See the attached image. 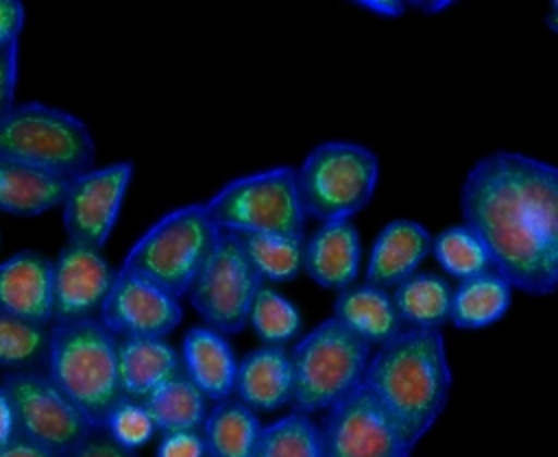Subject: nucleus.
<instances>
[{"label": "nucleus", "instance_id": "cd10ccee", "mask_svg": "<svg viewBox=\"0 0 558 457\" xmlns=\"http://www.w3.org/2000/svg\"><path fill=\"white\" fill-rule=\"evenodd\" d=\"M253 457H323L318 424L307 413L290 411L262 427Z\"/></svg>", "mask_w": 558, "mask_h": 457}, {"label": "nucleus", "instance_id": "412c9836", "mask_svg": "<svg viewBox=\"0 0 558 457\" xmlns=\"http://www.w3.org/2000/svg\"><path fill=\"white\" fill-rule=\"evenodd\" d=\"M331 318L360 337L366 346H381L403 331L390 292L366 281L360 285L353 283L338 292Z\"/></svg>", "mask_w": 558, "mask_h": 457}, {"label": "nucleus", "instance_id": "6e6552de", "mask_svg": "<svg viewBox=\"0 0 558 457\" xmlns=\"http://www.w3.org/2000/svg\"><path fill=\"white\" fill-rule=\"evenodd\" d=\"M203 209L216 231L222 233H277L305 237L294 168L272 165L240 174L218 187Z\"/></svg>", "mask_w": 558, "mask_h": 457}, {"label": "nucleus", "instance_id": "6ab92c4d", "mask_svg": "<svg viewBox=\"0 0 558 457\" xmlns=\"http://www.w3.org/2000/svg\"><path fill=\"white\" fill-rule=\"evenodd\" d=\"M233 398L248 409L277 411L292 403V366L286 346H259L248 350L235 370Z\"/></svg>", "mask_w": 558, "mask_h": 457}, {"label": "nucleus", "instance_id": "a211bd4d", "mask_svg": "<svg viewBox=\"0 0 558 457\" xmlns=\"http://www.w3.org/2000/svg\"><path fill=\"white\" fill-rule=\"evenodd\" d=\"M181 372L211 400H225L233 396V381L238 370V357L227 335L209 326H192L181 342Z\"/></svg>", "mask_w": 558, "mask_h": 457}, {"label": "nucleus", "instance_id": "f257e3e1", "mask_svg": "<svg viewBox=\"0 0 558 457\" xmlns=\"http://www.w3.org/2000/svg\"><path fill=\"white\" fill-rule=\"evenodd\" d=\"M460 213L512 289L549 296L558 287V170L517 150L477 159L460 187Z\"/></svg>", "mask_w": 558, "mask_h": 457}, {"label": "nucleus", "instance_id": "ddd939ff", "mask_svg": "<svg viewBox=\"0 0 558 457\" xmlns=\"http://www.w3.org/2000/svg\"><path fill=\"white\" fill-rule=\"evenodd\" d=\"M181 320L183 307L179 298L120 268L98 311V322L118 339L166 337Z\"/></svg>", "mask_w": 558, "mask_h": 457}, {"label": "nucleus", "instance_id": "f704fd0d", "mask_svg": "<svg viewBox=\"0 0 558 457\" xmlns=\"http://www.w3.org/2000/svg\"><path fill=\"white\" fill-rule=\"evenodd\" d=\"M63 457H135V453L116 444L102 429H94Z\"/></svg>", "mask_w": 558, "mask_h": 457}, {"label": "nucleus", "instance_id": "473e14b6", "mask_svg": "<svg viewBox=\"0 0 558 457\" xmlns=\"http://www.w3.org/2000/svg\"><path fill=\"white\" fill-rule=\"evenodd\" d=\"M20 81V41L0 48V118L15 104Z\"/></svg>", "mask_w": 558, "mask_h": 457}, {"label": "nucleus", "instance_id": "e433bc0d", "mask_svg": "<svg viewBox=\"0 0 558 457\" xmlns=\"http://www.w3.org/2000/svg\"><path fill=\"white\" fill-rule=\"evenodd\" d=\"M0 457H59V455H54L48 448L17 435L9 444L0 446Z\"/></svg>", "mask_w": 558, "mask_h": 457}, {"label": "nucleus", "instance_id": "2f4dec72", "mask_svg": "<svg viewBox=\"0 0 558 457\" xmlns=\"http://www.w3.org/2000/svg\"><path fill=\"white\" fill-rule=\"evenodd\" d=\"M116 444H120L126 450H137L146 446L155 435V424L146 411V407L140 400L120 398L107 413L102 427H100Z\"/></svg>", "mask_w": 558, "mask_h": 457}, {"label": "nucleus", "instance_id": "f03ea898", "mask_svg": "<svg viewBox=\"0 0 558 457\" xmlns=\"http://www.w3.org/2000/svg\"><path fill=\"white\" fill-rule=\"evenodd\" d=\"M362 385L416 446L442 416L453 385L442 333L399 331L371 353Z\"/></svg>", "mask_w": 558, "mask_h": 457}, {"label": "nucleus", "instance_id": "7c9ffc66", "mask_svg": "<svg viewBox=\"0 0 558 457\" xmlns=\"http://www.w3.org/2000/svg\"><path fill=\"white\" fill-rule=\"evenodd\" d=\"M246 324L253 326L264 346H286L301 335L303 318L290 298L262 283L251 302Z\"/></svg>", "mask_w": 558, "mask_h": 457}, {"label": "nucleus", "instance_id": "c756f323", "mask_svg": "<svg viewBox=\"0 0 558 457\" xmlns=\"http://www.w3.org/2000/svg\"><path fill=\"white\" fill-rule=\"evenodd\" d=\"M50 326L0 311V368L9 372L41 370L46 366Z\"/></svg>", "mask_w": 558, "mask_h": 457}, {"label": "nucleus", "instance_id": "39448f33", "mask_svg": "<svg viewBox=\"0 0 558 457\" xmlns=\"http://www.w3.org/2000/svg\"><path fill=\"white\" fill-rule=\"evenodd\" d=\"M216 235L203 202L174 207L131 244L120 270L146 279L181 300L209 257Z\"/></svg>", "mask_w": 558, "mask_h": 457}, {"label": "nucleus", "instance_id": "b1692460", "mask_svg": "<svg viewBox=\"0 0 558 457\" xmlns=\"http://www.w3.org/2000/svg\"><path fill=\"white\" fill-rule=\"evenodd\" d=\"M512 305V287L495 270L460 281L451 292L449 322L462 331L499 322Z\"/></svg>", "mask_w": 558, "mask_h": 457}, {"label": "nucleus", "instance_id": "20e7f679", "mask_svg": "<svg viewBox=\"0 0 558 457\" xmlns=\"http://www.w3.org/2000/svg\"><path fill=\"white\" fill-rule=\"evenodd\" d=\"M0 159L72 178L96 165L89 126L54 104L15 102L0 118Z\"/></svg>", "mask_w": 558, "mask_h": 457}, {"label": "nucleus", "instance_id": "9d476101", "mask_svg": "<svg viewBox=\"0 0 558 457\" xmlns=\"http://www.w3.org/2000/svg\"><path fill=\"white\" fill-rule=\"evenodd\" d=\"M17 422V435L63 457L94 427L41 370L7 372L0 381Z\"/></svg>", "mask_w": 558, "mask_h": 457}, {"label": "nucleus", "instance_id": "4468645a", "mask_svg": "<svg viewBox=\"0 0 558 457\" xmlns=\"http://www.w3.org/2000/svg\"><path fill=\"white\" fill-rule=\"evenodd\" d=\"M113 276L100 248L68 242L52 259V322L98 318Z\"/></svg>", "mask_w": 558, "mask_h": 457}, {"label": "nucleus", "instance_id": "393cba45", "mask_svg": "<svg viewBox=\"0 0 558 457\" xmlns=\"http://www.w3.org/2000/svg\"><path fill=\"white\" fill-rule=\"evenodd\" d=\"M262 422L238 398H225L207 409L201 424L207 457H253Z\"/></svg>", "mask_w": 558, "mask_h": 457}, {"label": "nucleus", "instance_id": "5701e85b", "mask_svg": "<svg viewBox=\"0 0 558 457\" xmlns=\"http://www.w3.org/2000/svg\"><path fill=\"white\" fill-rule=\"evenodd\" d=\"M451 283L436 272H414L390 289L403 329L440 331L449 322Z\"/></svg>", "mask_w": 558, "mask_h": 457}, {"label": "nucleus", "instance_id": "4be33fe9", "mask_svg": "<svg viewBox=\"0 0 558 457\" xmlns=\"http://www.w3.org/2000/svg\"><path fill=\"white\" fill-rule=\"evenodd\" d=\"M68 183L65 176L0 159V211L15 218H37L61 207Z\"/></svg>", "mask_w": 558, "mask_h": 457}, {"label": "nucleus", "instance_id": "f8f14e48", "mask_svg": "<svg viewBox=\"0 0 558 457\" xmlns=\"http://www.w3.org/2000/svg\"><path fill=\"white\" fill-rule=\"evenodd\" d=\"M133 172L131 161H116L94 165L70 178L61 202L68 242L105 248L118 224Z\"/></svg>", "mask_w": 558, "mask_h": 457}, {"label": "nucleus", "instance_id": "c9c22d12", "mask_svg": "<svg viewBox=\"0 0 558 457\" xmlns=\"http://www.w3.org/2000/svg\"><path fill=\"white\" fill-rule=\"evenodd\" d=\"M24 22L26 9L20 0H0V48L20 41Z\"/></svg>", "mask_w": 558, "mask_h": 457}, {"label": "nucleus", "instance_id": "a878e982", "mask_svg": "<svg viewBox=\"0 0 558 457\" xmlns=\"http://www.w3.org/2000/svg\"><path fill=\"white\" fill-rule=\"evenodd\" d=\"M207 398L181 372L161 387H157L142 405L146 407L153 424L161 433L172 431H201L207 416Z\"/></svg>", "mask_w": 558, "mask_h": 457}, {"label": "nucleus", "instance_id": "2eb2a0df", "mask_svg": "<svg viewBox=\"0 0 558 457\" xmlns=\"http://www.w3.org/2000/svg\"><path fill=\"white\" fill-rule=\"evenodd\" d=\"M0 311L52 324V259L24 248L0 261Z\"/></svg>", "mask_w": 558, "mask_h": 457}, {"label": "nucleus", "instance_id": "4c0bfd02", "mask_svg": "<svg viewBox=\"0 0 558 457\" xmlns=\"http://www.w3.org/2000/svg\"><path fill=\"white\" fill-rule=\"evenodd\" d=\"M13 437H17V422L13 405L7 396V392L0 385V446L9 444Z\"/></svg>", "mask_w": 558, "mask_h": 457}, {"label": "nucleus", "instance_id": "bb28decb", "mask_svg": "<svg viewBox=\"0 0 558 457\" xmlns=\"http://www.w3.org/2000/svg\"><path fill=\"white\" fill-rule=\"evenodd\" d=\"M246 259L262 281L286 283L303 272L305 237L277 233H242L238 235Z\"/></svg>", "mask_w": 558, "mask_h": 457}, {"label": "nucleus", "instance_id": "423d86ee", "mask_svg": "<svg viewBox=\"0 0 558 457\" xmlns=\"http://www.w3.org/2000/svg\"><path fill=\"white\" fill-rule=\"evenodd\" d=\"M379 172V157L364 144L349 139L316 144L294 168L305 218L351 220L373 200Z\"/></svg>", "mask_w": 558, "mask_h": 457}, {"label": "nucleus", "instance_id": "1a4fd4ad", "mask_svg": "<svg viewBox=\"0 0 558 457\" xmlns=\"http://www.w3.org/2000/svg\"><path fill=\"white\" fill-rule=\"evenodd\" d=\"M262 283L238 235L218 231L209 257L185 296L205 326L222 335H235L246 326L251 302Z\"/></svg>", "mask_w": 558, "mask_h": 457}, {"label": "nucleus", "instance_id": "7ed1b4c3", "mask_svg": "<svg viewBox=\"0 0 558 457\" xmlns=\"http://www.w3.org/2000/svg\"><path fill=\"white\" fill-rule=\"evenodd\" d=\"M44 372L94 429L102 427L109 409L122 398L118 337L98 318L52 322Z\"/></svg>", "mask_w": 558, "mask_h": 457}, {"label": "nucleus", "instance_id": "0eeeda50", "mask_svg": "<svg viewBox=\"0 0 558 457\" xmlns=\"http://www.w3.org/2000/svg\"><path fill=\"white\" fill-rule=\"evenodd\" d=\"M290 353L294 411H325L364 381L371 346L347 331L331 316L305 335H299Z\"/></svg>", "mask_w": 558, "mask_h": 457}, {"label": "nucleus", "instance_id": "dca6fc26", "mask_svg": "<svg viewBox=\"0 0 558 457\" xmlns=\"http://www.w3.org/2000/svg\"><path fill=\"white\" fill-rule=\"evenodd\" d=\"M362 268V237L351 220L320 222L305 237L303 272L323 289L340 292L355 283Z\"/></svg>", "mask_w": 558, "mask_h": 457}, {"label": "nucleus", "instance_id": "9b49d317", "mask_svg": "<svg viewBox=\"0 0 558 457\" xmlns=\"http://www.w3.org/2000/svg\"><path fill=\"white\" fill-rule=\"evenodd\" d=\"M318 435L323 457H412L414 450L364 385L325 409Z\"/></svg>", "mask_w": 558, "mask_h": 457}, {"label": "nucleus", "instance_id": "aec40b11", "mask_svg": "<svg viewBox=\"0 0 558 457\" xmlns=\"http://www.w3.org/2000/svg\"><path fill=\"white\" fill-rule=\"evenodd\" d=\"M177 374H181L179 350L166 337L118 339V381L124 398L144 403Z\"/></svg>", "mask_w": 558, "mask_h": 457}, {"label": "nucleus", "instance_id": "f3484780", "mask_svg": "<svg viewBox=\"0 0 558 457\" xmlns=\"http://www.w3.org/2000/svg\"><path fill=\"white\" fill-rule=\"evenodd\" d=\"M432 233L416 220H390L375 237L366 259V283L392 289L414 272L429 257Z\"/></svg>", "mask_w": 558, "mask_h": 457}, {"label": "nucleus", "instance_id": "c85d7f7f", "mask_svg": "<svg viewBox=\"0 0 558 457\" xmlns=\"http://www.w3.org/2000/svg\"><path fill=\"white\" fill-rule=\"evenodd\" d=\"M429 255H434L447 276L458 281L493 270L486 246L466 224H453L436 233V237H432Z\"/></svg>", "mask_w": 558, "mask_h": 457}, {"label": "nucleus", "instance_id": "72a5a7b5", "mask_svg": "<svg viewBox=\"0 0 558 457\" xmlns=\"http://www.w3.org/2000/svg\"><path fill=\"white\" fill-rule=\"evenodd\" d=\"M155 457H207L201 431L163 433L157 442Z\"/></svg>", "mask_w": 558, "mask_h": 457}, {"label": "nucleus", "instance_id": "ea45409f", "mask_svg": "<svg viewBox=\"0 0 558 457\" xmlns=\"http://www.w3.org/2000/svg\"><path fill=\"white\" fill-rule=\"evenodd\" d=\"M414 4V9H418V11H423V13H440V11H445V9H449L453 2L451 0H429V2H425V0H418V2H412Z\"/></svg>", "mask_w": 558, "mask_h": 457}, {"label": "nucleus", "instance_id": "58836bf2", "mask_svg": "<svg viewBox=\"0 0 558 457\" xmlns=\"http://www.w3.org/2000/svg\"><path fill=\"white\" fill-rule=\"evenodd\" d=\"M355 7L379 17H401L405 13L403 0H357Z\"/></svg>", "mask_w": 558, "mask_h": 457}]
</instances>
